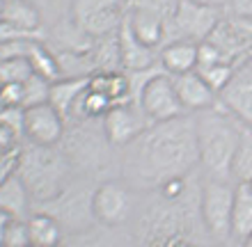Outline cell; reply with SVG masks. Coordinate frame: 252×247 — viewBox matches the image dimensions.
Segmentation results:
<instances>
[{
    "label": "cell",
    "instance_id": "f546056e",
    "mask_svg": "<svg viewBox=\"0 0 252 247\" xmlns=\"http://www.w3.org/2000/svg\"><path fill=\"white\" fill-rule=\"evenodd\" d=\"M21 39H46V34L26 32V30H19L16 26L7 23L5 19H0V46L2 44H12V41H21Z\"/></svg>",
    "mask_w": 252,
    "mask_h": 247
},
{
    "label": "cell",
    "instance_id": "836d02e7",
    "mask_svg": "<svg viewBox=\"0 0 252 247\" xmlns=\"http://www.w3.org/2000/svg\"><path fill=\"white\" fill-rule=\"evenodd\" d=\"M190 2H197V5H204V7H213V9H222V12L232 5V0H190Z\"/></svg>",
    "mask_w": 252,
    "mask_h": 247
},
{
    "label": "cell",
    "instance_id": "74e56055",
    "mask_svg": "<svg viewBox=\"0 0 252 247\" xmlns=\"http://www.w3.org/2000/svg\"><path fill=\"white\" fill-rule=\"evenodd\" d=\"M2 5H5V0H0V14H2Z\"/></svg>",
    "mask_w": 252,
    "mask_h": 247
},
{
    "label": "cell",
    "instance_id": "e575fe53",
    "mask_svg": "<svg viewBox=\"0 0 252 247\" xmlns=\"http://www.w3.org/2000/svg\"><path fill=\"white\" fill-rule=\"evenodd\" d=\"M9 220H12V215L5 213V211H0V245H2V238H5V229H7V224H9Z\"/></svg>",
    "mask_w": 252,
    "mask_h": 247
},
{
    "label": "cell",
    "instance_id": "ac0fdd59",
    "mask_svg": "<svg viewBox=\"0 0 252 247\" xmlns=\"http://www.w3.org/2000/svg\"><path fill=\"white\" fill-rule=\"evenodd\" d=\"M87 87H90V76L87 78H60V81L51 82L48 103L53 106V110L62 119L69 121L73 108L80 101V96L87 92Z\"/></svg>",
    "mask_w": 252,
    "mask_h": 247
},
{
    "label": "cell",
    "instance_id": "f35d334b",
    "mask_svg": "<svg viewBox=\"0 0 252 247\" xmlns=\"http://www.w3.org/2000/svg\"><path fill=\"white\" fill-rule=\"evenodd\" d=\"M248 64H252V60H250V62H248Z\"/></svg>",
    "mask_w": 252,
    "mask_h": 247
},
{
    "label": "cell",
    "instance_id": "2e32d148",
    "mask_svg": "<svg viewBox=\"0 0 252 247\" xmlns=\"http://www.w3.org/2000/svg\"><path fill=\"white\" fill-rule=\"evenodd\" d=\"M126 23L131 27V32L135 34V39L142 41L145 46L156 51L158 46L165 44L167 27H165V19L158 12L147 9V7H131L128 16H126Z\"/></svg>",
    "mask_w": 252,
    "mask_h": 247
},
{
    "label": "cell",
    "instance_id": "ee69618b",
    "mask_svg": "<svg viewBox=\"0 0 252 247\" xmlns=\"http://www.w3.org/2000/svg\"><path fill=\"white\" fill-rule=\"evenodd\" d=\"M5 2H7V0H5Z\"/></svg>",
    "mask_w": 252,
    "mask_h": 247
},
{
    "label": "cell",
    "instance_id": "e0dca14e",
    "mask_svg": "<svg viewBox=\"0 0 252 247\" xmlns=\"http://www.w3.org/2000/svg\"><path fill=\"white\" fill-rule=\"evenodd\" d=\"M197 51L199 44L192 41H167L158 51V62L170 76L190 74L197 69Z\"/></svg>",
    "mask_w": 252,
    "mask_h": 247
},
{
    "label": "cell",
    "instance_id": "6da1fadb",
    "mask_svg": "<svg viewBox=\"0 0 252 247\" xmlns=\"http://www.w3.org/2000/svg\"><path fill=\"white\" fill-rule=\"evenodd\" d=\"M199 165L195 117L158 121L122 149V172L133 186L158 190L170 179H186Z\"/></svg>",
    "mask_w": 252,
    "mask_h": 247
},
{
    "label": "cell",
    "instance_id": "8d00e7d4",
    "mask_svg": "<svg viewBox=\"0 0 252 247\" xmlns=\"http://www.w3.org/2000/svg\"><path fill=\"white\" fill-rule=\"evenodd\" d=\"M241 245H243V247H252V234L248 236L246 241H241Z\"/></svg>",
    "mask_w": 252,
    "mask_h": 247
},
{
    "label": "cell",
    "instance_id": "7402d4cb",
    "mask_svg": "<svg viewBox=\"0 0 252 247\" xmlns=\"http://www.w3.org/2000/svg\"><path fill=\"white\" fill-rule=\"evenodd\" d=\"M90 89L103 94L113 106H117V103L128 101L131 85H128L126 71H99V74L90 76Z\"/></svg>",
    "mask_w": 252,
    "mask_h": 247
},
{
    "label": "cell",
    "instance_id": "d6a6232c",
    "mask_svg": "<svg viewBox=\"0 0 252 247\" xmlns=\"http://www.w3.org/2000/svg\"><path fill=\"white\" fill-rule=\"evenodd\" d=\"M229 12L236 14V16H243V19L252 21V0H232Z\"/></svg>",
    "mask_w": 252,
    "mask_h": 247
},
{
    "label": "cell",
    "instance_id": "4dcf8cb0",
    "mask_svg": "<svg viewBox=\"0 0 252 247\" xmlns=\"http://www.w3.org/2000/svg\"><path fill=\"white\" fill-rule=\"evenodd\" d=\"M0 101L7 108H23V89L21 82H9V85H0Z\"/></svg>",
    "mask_w": 252,
    "mask_h": 247
},
{
    "label": "cell",
    "instance_id": "83f0119b",
    "mask_svg": "<svg viewBox=\"0 0 252 247\" xmlns=\"http://www.w3.org/2000/svg\"><path fill=\"white\" fill-rule=\"evenodd\" d=\"M32 76V67L28 60H0V85L23 82Z\"/></svg>",
    "mask_w": 252,
    "mask_h": 247
},
{
    "label": "cell",
    "instance_id": "9c48e42d",
    "mask_svg": "<svg viewBox=\"0 0 252 247\" xmlns=\"http://www.w3.org/2000/svg\"><path fill=\"white\" fill-rule=\"evenodd\" d=\"M133 211L131 190L122 181H103L92 190V215L101 227H120Z\"/></svg>",
    "mask_w": 252,
    "mask_h": 247
},
{
    "label": "cell",
    "instance_id": "4316f807",
    "mask_svg": "<svg viewBox=\"0 0 252 247\" xmlns=\"http://www.w3.org/2000/svg\"><path fill=\"white\" fill-rule=\"evenodd\" d=\"M234 71H236V69H234L232 64H225V62H218V64H211V67L197 69V74L204 78V82L211 87V89L218 94V96H220V92H222V89L229 85Z\"/></svg>",
    "mask_w": 252,
    "mask_h": 247
},
{
    "label": "cell",
    "instance_id": "5bb4252c",
    "mask_svg": "<svg viewBox=\"0 0 252 247\" xmlns=\"http://www.w3.org/2000/svg\"><path fill=\"white\" fill-rule=\"evenodd\" d=\"M172 82H174L177 96H179L181 106H184L186 112L197 114V112H204V110H211V108L218 106V94L206 85L204 78L197 71L172 76Z\"/></svg>",
    "mask_w": 252,
    "mask_h": 247
},
{
    "label": "cell",
    "instance_id": "d6986e66",
    "mask_svg": "<svg viewBox=\"0 0 252 247\" xmlns=\"http://www.w3.org/2000/svg\"><path fill=\"white\" fill-rule=\"evenodd\" d=\"M30 206H32V197L19 174H14L12 179H7L0 186V211L9 213L12 218L26 220L30 215Z\"/></svg>",
    "mask_w": 252,
    "mask_h": 247
},
{
    "label": "cell",
    "instance_id": "4fadbf2b",
    "mask_svg": "<svg viewBox=\"0 0 252 247\" xmlns=\"http://www.w3.org/2000/svg\"><path fill=\"white\" fill-rule=\"evenodd\" d=\"M218 103L222 110L252 128V64L234 71L229 85L220 92Z\"/></svg>",
    "mask_w": 252,
    "mask_h": 247
},
{
    "label": "cell",
    "instance_id": "ffe728a7",
    "mask_svg": "<svg viewBox=\"0 0 252 247\" xmlns=\"http://www.w3.org/2000/svg\"><path fill=\"white\" fill-rule=\"evenodd\" d=\"M28 236L32 247H60L62 245V227L60 222L48 213L34 211L28 215Z\"/></svg>",
    "mask_w": 252,
    "mask_h": 247
},
{
    "label": "cell",
    "instance_id": "484cf974",
    "mask_svg": "<svg viewBox=\"0 0 252 247\" xmlns=\"http://www.w3.org/2000/svg\"><path fill=\"white\" fill-rule=\"evenodd\" d=\"M23 89V110L26 108H34V106H44L48 103V94H51V82L41 76L32 74L28 81L21 82Z\"/></svg>",
    "mask_w": 252,
    "mask_h": 247
},
{
    "label": "cell",
    "instance_id": "277c9868",
    "mask_svg": "<svg viewBox=\"0 0 252 247\" xmlns=\"http://www.w3.org/2000/svg\"><path fill=\"white\" fill-rule=\"evenodd\" d=\"M128 0H71L69 19L90 39L117 34L128 16Z\"/></svg>",
    "mask_w": 252,
    "mask_h": 247
},
{
    "label": "cell",
    "instance_id": "44dd1931",
    "mask_svg": "<svg viewBox=\"0 0 252 247\" xmlns=\"http://www.w3.org/2000/svg\"><path fill=\"white\" fill-rule=\"evenodd\" d=\"M0 19H5L7 23L16 26L19 30L44 34V30H41V9L37 5H32L30 0H7L2 5Z\"/></svg>",
    "mask_w": 252,
    "mask_h": 247
},
{
    "label": "cell",
    "instance_id": "5b68a950",
    "mask_svg": "<svg viewBox=\"0 0 252 247\" xmlns=\"http://www.w3.org/2000/svg\"><path fill=\"white\" fill-rule=\"evenodd\" d=\"M236 186L222 179H206L199 190V218L213 238L227 241L232 236V208Z\"/></svg>",
    "mask_w": 252,
    "mask_h": 247
},
{
    "label": "cell",
    "instance_id": "7c38bea8",
    "mask_svg": "<svg viewBox=\"0 0 252 247\" xmlns=\"http://www.w3.org/2000/svg\"><path fill=\"white\" fill-rule=\"evenodd\" d=\"M41 213H48L51 218L60 222V227H71V229H83L85 224L94 220L92 215V197L83 199L80 190H76L73 186H66L64 192L58 194L55 199L39 204Z\"/></svg>",
    "mask_w": 252,
    "mask_h": 247
},
{
    "label": "cell",
    "instance_id": "ab89813d",
    "mask_svg": "<svg viewBox=\"0 0 252 247\" xmlns=\"http://www.w3.org/2000/svg\"><path fill=\"white\" fill-rule=\"evenodd\" d=\"M28 247H32V245H28Z\"/></svg>",
    "mask_w": 252,
    "mask_h": 247
},
{
    "label": "cell",
    "instance_id": "cb8c5ba5",
    "mask_svg": "<svg viewBox=\"0 0 252 247\" xmlns=\"http://www.w3.org/2000/svg\"><path fill=\"white\" fill-rule=\"evenodd\" d=\"M232 179L236 183H252V128L243 124L241 137L234 151Z\"/></svg>",
    "mask_w": 252,
    "mask_h": 247
},
{
    "label": "cell",
    "instance_id": "30bf717a",
    "mask_svg": "<svg viewBox=\"0 0 252 247\" xmlns=\"http://www.w3.org/2000/svg\"><path fill=\"white\" fill-rule=\"evenodd\" d=\"M101 126H103V135L110 147L124 149L126 144H131L142 131L152 126V121L147 119V114L142 112V108L138 103H117L101 117Z\"/></svg>",
    "mask_w": 252,
    "mask_h": 247
},
{
    "label": "cell",
    "instance_id": "d4e9b609",
    "mask_svg": "<svg viewBox=\"0 0 252 247\" xmlns=\"http://www.w3.org/2000/svg\"><path fill=\"white\" fill-rule=\"evenodd\" d=\"M28 62H30V67H32V74L46 78L48 82L60 81V64H58V57H55L53 48L46 46V41H37V44H34Z\"/></svg>",
    "mask_w": 252,
    "mask_h": 247
},
{
    "label": "cell",
    "instance_id": "9a60e30c",
    "mask_svg": "<svg viewBox=\"0 0 252 247\" xmlns=\"http://www.w3.org/2000/svg\"><path fill=\"white\" fill-rule=\"evenodd\" d=\"M117 44H120L122 71H147V69L158 67V51H154L135 39V34L131 32L126 21L117 30Z\"/></svg>",
    "mask_w": 252,
    "mask_h": 247
},
{
    "label": "cell",
    "instance_id": "60d3db41",
    "mask_svg": "<svg viewBox=\"0 0 252 247\" xmlns=\"http://www.w3.org/2000/svg\"><path fill=\"white\" fill-rule=\"evenodd\" d=\"M216 247H220V245H216Z\"/></svg>",
    "mask_w": 252,
    "mask_h": 247
},
{
    "label": "cell",
    "instance_id": "f1b7e54d",
    "mask_svg": "<svg viewBox=\"0 0 252 247\" xmlns=\"http://www.w3.org/2000/svg\"><path fill=\"white\" fill-rule=\"evenodd\" d=\"M30 245V236H28V218H12L5 229V238L0 247H28Z\"/></svg>",
    "mask_w": 252,
    "mask_h": 247
},
{
    "label": "cell",
    "instance_id": "d590c367",
    "mask_svg": "<svg viewBox=\"0 0 252 247\" xmlns=\"http://www.w3.org/2000/svg\"><path fill=\"white\" fill-rule=\"evenodd\" d=\"M30 2H32V5H37V7H41L44 2H55V0H30Z\"/></svg>",
    "mask_w": 252,
    "mask_h": 247
},
{
    "label": "cell",
    "instance_id": "f6af8a7d",
    "mask_svg": "<svg viewBox=\"0 0 252 247\" xmlns=\"http://www.w3.org/2000/svg\"><path fill=\"white\" fill-rule=\"evenodd\" d=\"M60 247H62V245H60Z\"/></svg>",
    "mask_w": 252,
    "mask_h": 247
},
{
    "label": "cell",
    "instance_id": "8fae6325",
    "mask_svg": "<svg viewBox=\"0 0 252 247\" xmlns=\"http://www.w3.org/2000/svg\"><path fill=\"white\" fill-rule=\"evenodd\" d=\"M66 133V121L51 103L23 110V137L37 147H58Z\"/></svg>",
    "mask_w": 252,
    "mask_h": 247
},
{
    "label": "cell",
    "instance_id": "52a82bcc",
    "mask_svg": "<svg viewBox=\"0 0 252 247\" xmlns=\"http://www.w3.org/2000/svg\"><path fill=\"white\" fill-rule=\"evenodd\" d=\"M206 41L220 53L222 62L234 69L246 67L252 60V21L236 14H222Z\"/></svg>",
    "mask_w": 252,
    "mask_h": 247
},
{
    "label": "cell",
    "instance_id": "1f68e13d",
    "mask_svg": "<svg viewBox=\"0 0 252 247\" xmlns=\"http://www.w3.org/2000/svg\"><path fill=\"white\" fill-rule=\"evenodd\" d=\"M16 147H19V135L14 131H9L7 126H0V156L9 154Z\"/></svg>",
    "mask_w": 252,
    "mask_h": 247
},
{
    "label": "cell",
    "instance_id": "603a6c76",
    "mask_svg": "<svg viewBox=\"0 0 252 247\" xmlns=\"http://www.w3.org/2000/svg\"><path fill=\"white\" fill-rule=\"evenodd\" d=\"M252 234V186L250 183H236L232 208V236L239 241H246Z\"/></svg>",
    "mask_w": 252,
    "mask_h": 247
},
{
    "label": "cell",
    "instance_id": "8992f818",
    "mask_svg": "<svg viewBox=\"0 0 252 247\" xmlns=\"http://www.w3.org/2000/svg\"><path fill=\"white\" fill-rule=\"evenodd\" d=\"M222 19V9H213L204 7L190 0H177L172 16L167 19V41H192V44H202L209 39L213 27L218 26Z\"/></svg>",
    "mask_w": 252,
    "mask_h": 247
},
{
    "label": "cell",
    "instance_id": "7a4b0ae2",
    "mask_svg": "<svg viewBox=\"0 0 252 247\" xmlns=\"http://www.w3.org/2000/svg\"><path fill=\"white\" fill-rule=\"evenodd\" d=\"M243 121L222 110L220 103L211 110L195 114L199 165L204 167L209 179H232V161L239 144Z\"/></svg>",
    "mask_w": 252,
    "mask_h": 247
},
{
    "label": "cell",
    "instance_id": "b9f144b4",
    "mask_svg": "<svg viewBox=\"0 0 252 247\" xmlns=\"http://www.w3.org/2000/svg\"><path fill=\"white\" fill-rule=\"evenodd\" d=\"M239 247H243V245H239Z\"/></svg>",
    "mask_w": 252,
    "mask_h": 247
},
{
    "label": "cell",
    "instance_id": "3957f363",
    "mask_svg": "<svg viewBox=\"0 0 252 247\" xmlns=\"http://www.w3.org/2000/svg\"><path fill=\"white\" fill-rule=\"evenodd\" d=\"M69 167L71 163L66 154L58 147L28 144L21 149L16 174L26 183L32 201L39 206L64 192L69 186Z\"/></svg>",
    "mask_w": 252,
    "mask_h": 247
},
{
    "label": "cell",
    "instance_id": "ba28073f",
    "mask_svg": "<svg viewBox=\"0 0 252 247\" xmlns=\"http://www.w3.org/2000/svg\"><path fill=\"white\" fill-rule=\"evenodd\" d=\"M138 103L152 124L170 121V119H177V117L188 114L184 110V106H181L179 96H177L172 76L165 74V71H158V74H154L149 78V82H147L142 94H140Z\"/></svg>",
    "mask_w": 252,
    "mask_h": 247
},
{
    "label": "cell",
    "instance_id": "7bdbcfd3",
    "mask_svg": "<svg viewBox=\"0 0 252 247\" xmlns=\"http://www.w3.org/2000/svg\"><path fill=\"white\" fill-rule=\"evenodd\" d=\"M250 186H252V183H250Z\"/></svg>",
    "mask_w": 252,
    "mask_h": 247
}]
</instances>
